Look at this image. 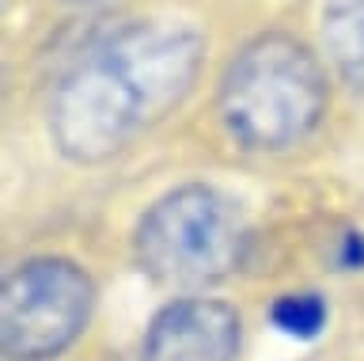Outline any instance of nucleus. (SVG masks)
Returning <instances> with one entry per match:
<instances>
[{
	"label": "nucleus",
	"mask_w": 364,
	"mask_h": 361,
	"mask_svg": "<svg viewBox=\"0 0 364 361\" xmlns=\"http://www.w3.org/2000/svg\"><path fill=\"white\" fill-rule=\"evenodd\" d=\"M205 38L175 19H133L99 35L61 73L50 99V137L76 164L118 156L190 95Z\"/></svg>",
	"instance_id": "1"
},
{
	"label": "nucleus",
	"mask_w": 364,
	"mask_h": 361,
	"mask_svg": "<svg viewBox=\"0 0 364 361\" xmlns=\"http://www.w3.org/2000/svg\"><path fill=\"white\" fill-rule=\"evenodd\" d=\"M326 73L304 42L262 35L232 58L220 84V118L250 152H281L318 130Z\"/></svg>",
	"instance_id": "2"
},
{
	"label": "nucleus",
	"mask_w": 364,
	"mask_h": 361,
	"mask_svg": "<svg viewBox=\"0 0 364 361\" xmlns=\"http://www.w3.org/2000/svg\"><path fill=\"white\" fill-rule=\"evenodd\" d=\"M136 263L159 286L198 289L235 274L247 255L243 213L213 187H178L136 224Z\"/></svg>",
	"instance_id": "3"
},
{
	"label": "nucleus",
	"mask_w": 364,
	"mask_h": 361,
	"mask_svg": "<svg viewBox=\"0 0 364 361\" xmlns=\"http://www.w3.org/2000/svg\"><path fill=\"white\" fill-rule=\"evenodd\" d=\"M95 286L73 258H27L0 293V342L8 361H50L84 335Z\"/></svg>",
	"instance_id": "4"
},
{
	"label": "nucleus",
	"mask_w": 364,
	"mask_h": 361,
	"mask_svg": "<svg viewBox=\"0 0 364 361\" xmlns=\"http://www.w3.org/2000/svg\"><path fill=\"white\" fill-rule=\"evenodd\" d=\"M239 315L213 297L171 300L148 323L141 361H235Z\"/></svg>",
	"instance_id": "5"
},
{
	"label": "nucleus",
	"mask_w": 364,
	"mask_h": 361,
	"mask_svg": "<svg viewBox=\"0 0 364 361\" xmlns=\"http://www.w3.org/2000/svg\"><path fill=\"white\" fill-rule=\"evenodd\" d=\"M323 46L341 80L364 92V0H323Z\"/></svg>",
	"instance_id": "6"
},
{
	"label": "nucleus",
	"mask_w": 364,
	"mask_h": 361,
	"mask_svg": "<svg viewBox=\"0 0 364 361\" xmlns=\"http://www.w3.org/2000/svg\"><path fill=\"white\" fill-rule=\"evenodd\" d=\"M273 323L292 338H315L326 323V304L318 293H284L273 304Z\"/></svg>",
	"instance_id": "7"
},
{
	"label": "nucleus",
	"mask_w": 364,
	"mask_h": 361,
	"mask_svg": "<svg viewBox=\"0 0 364 361\" xmlns=\"http://www.w3.org/2000/svg\"><path fill=\"white\" fill-rule=\"evenodd\" d=\"M73 4H87V0H73Z\"/></svg>",
	"instance_id": "8"
}]
</instances>
